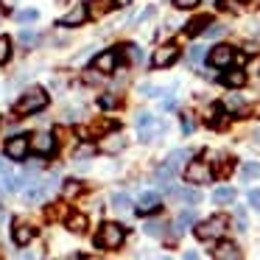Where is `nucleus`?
Listing matches in <instances>:
<instances>
[{"label": "nucleus", "instance_id": "obj_1", "mask_svg": "<svg viewBox=\"0 0 260 260\" xmlns=\"http://www.w3.org/2000/svg\"><path fill=\"white\" fill-rule=\"evenodd\" d=\"M48 101H51V98H48L45 87H28V90L17 98L14 112L17 115H34V112H40V109H45Z\"/></svg>", "mask_w": 260, "mask_h": 260}, {"label": "nucleus", "instance_id": "obj_2", "mask_svg": "<svg viewBox=\"0 0 260 260\" xmlns=\"http://www.w3.org/2000/svg\"><path fill=\"white\" fill-rule=\"evenodd\" d=\"M123 241H126V230L120 224H115V221H104L98 235H95L98 249H120Z\"/></svg>", "mask_w": 260, "mask_h": 260}, {"label": "nucleus", "instance_id": "obj_3", "mask_svg": "<svg viewBox=\"0 0 260 260\" xmlns=\"http://www.w3.org/2000/svg\"><path fill=\"white\" fill-rule=\"evenodd\" d=\"M137 132H140L143 143H151V140H157V137L165 135V120L154 118L151 112H140L137 115Z\"/></svg>", "mask_w": 260, "mask_h": 260}, {"label": "nucleus", "instance_id": "obj_4", "mask_svg": "<svg viewBox=\"0 0 260 260\" xmlns=\"http://www.w3.org/2000/svg\"><path fill=\"white\" fill-rule=\"evenodd\" d=\"M226 226H230L226 215H213V218L196 224V230H193V232H196L199 241H215V238H221L226 232Z\"/></svg>", "mask_w": 260, "mask_h": 260}, {"label": "nucleus", "instance_id": "obj_5", "mask_svg": "<svg viewBox=\"0 0 260 260\" xmlns=\"http://www.w3.org/2000/svg\"><path fill=\"white\" fill-rule=\"evenodd\" d=\"M53 185H56V182H53L51 176H48V179H37V176H34L31 185L23 187V199H25V202H31V204H37V202H42V199L51 193Z\"/></svg>", "mask_w": 260, "mask_h": 260}, {"label": "nucleus", "instance_id": "obj_6", "mask_svg": "<svg viewBox=\"0 0 260 260\" xmlns=\"http://www.w3.org/2000/svg\"><path fill=\"white\" fill-rule=\"evenodd\" d=\"M185 179L190 182V185H207V182L213 179V171H210L207 162L193 159V162H187V168H185Z\"/></svg>", "mask_w": 260, "mask_h": 260}, {"label": "nucleus", "instance_id": "obj_7", "mask_svg": "<svg viewBox=\"0 0 260 260\" xmlns=\"http://www.w3.org/2000/svg\"><path fill=\"white\" fill-rule=\"evenodd\" d=\"M28 146H31V151L40 154V157H48V154H53V148H56L53 132H34V135L28 137Z\"/></svg>", "mask_w": 260, "mask_h": 260}, {"label": "nucleus", "instance_id": "obj_8", "mask_svg": "<svg viewBox=\"0 0 260 260\" xmlns=\"http://www.w3.org/2000/svg\"><path fill=\"white\" fill-rule=\"evenodd\" d=\"M232 62H235V51H232L230 45H215L213 51L207 53V64L215 70H226Z\"/></svg>", "mask_w": 260, "mask_h": 260}, {"label": "nucleus", "instance_id": "obj_9", "mask_svg": "<svg viewBox=\"0 0 260 260\" xmlns=\"http://www.w3.org/2000/svg\"><path fill=\"white\" fill-rule=\"evenodd\" d=\"M31 146H28V137L25 135H17V137H9L6 140V157L14 159V162H23L28 157Z\"/></svg>", "mask_w": 260, "mask_h": 260}, {"label": "nucleus", "instance_id": "obj_10", "mask_svg": "<svg viewBox=\"0 0 260 260\" xmlns=\"http://www.w3.org/2000/svg\"><path fill=\"white\" fill-rule=\"evenodd\" d=\"M176 59H179V48H176L174 42H168V45H159L157 51H154L151 64H154V68H171Z\"/></svg>", "mask_w": 260, "mask_h": 260}, {"label": "nucleus", "instance_id": "obj_11", "mask_svg": "<svg viewBox=\"0 0 260 260\" xmlns=\"http://www.w3.org/2000/svg\"><path fill=\"white\" fill-rule=\"evenodd\" d=\"M159 207H162V199H159V193H154V190L143 193V196L137 199V204H135V210H137V213H140V215L157 213Z\"/></svg>", "mask_w": 260, "mask_h": 260}, {"label": "nucleus", "instance_id": "obj_12", "mask_svg": "<svg viewBox=\"0 0 260 260\" xmlns=\"http://www.w3.org/2000/svg\"><path fill=\"white\" fill-rule=\"evenodd\" d=\"M98 148H101L104 154H118V151H123V148H126V137L120 135V132H109V135L101 137Z\"/></svg>", "mask_w": 260, "mask_h": 260}, {"label": "nucleus", "instance_id": "obj_13", "mask_svg": "<svg viewBox=\"0 0 260 260\" xmlns=\"http://www.w3.org/2000/svg\"><path fill=\"white\" fill-rule=\"evenodd\" d=\"M92 68L98 73H112L118 68V51H101L95 59H92Z\"/></svg>", "mask_w": 260, "mask_h": 260}, {"label": "nucleus", "instance_id": "obj_14", "mask_svg": "<svg viewBox=\"0 0 260 260\" xmlns=\"http://www.w3.org/2000/svg\"><path fill=\"white\" fill-rule=\"evenodd\" d=\"M34 235H37V230H34L31 224L14 221V226H12V238H14V243H17V246H28V243L34 241Z\"/></svg>", "mask_w": 260, "mask_h": 260}, {"label": "nucleus", "instance_id": "obj_15", "mask_svg": "<svg viewBox=\"0 0 260 260\" xmlns=\"http://www.w3.org/2000/svg\"><path fill=\"white\" fill-rule=\"evenodd\" d=\"M84 20H87V3H76V6L62 17V25H68V28H76V25H81Z\"/></svg>", "mask_w": 260, "mask_h": 260}, {"label": "nucleus", "instance_id": "obj_16", "mask_svg": "<svg viewBox=\"0 0 260 260\" xmlns=\"http://www.w3.org/2000/svg\"><path fill=\"white\" fill-rule=\"evenodd\" d=\"M213 257L215 260H241V249H238L232 241H221L218 246H215Z\"/></svg>", "mask_w": 260, "mask_h": 260}, {"label": "nucleus", "instance_id": "obj_17", "mask_svg": "<svg viewBox=\"0 0 260 260\" xmlns=\"http://www.w3.org/2000/svg\"><path fill=\"white\" fill-rule=\"evenodd\" d=\"M171 193H174V199L182 204H199L202 202V193L193 190V187H171Z\"/></svg>", "mask_w": 260, "mask_h": 260}, {"label": "nucleus", "instance_id": "obj_18", "mask_svg": "<svg viewBox=\"0 0 260 260\" xmlns=\"http://www.w3.org/2000/svg\"><path fill=\"white\" fill-rule=\"evenodd\" d=\"M224 84H226V87H232V90L243 87V84H246V70H241V68H230V70L224 73Z\"/></svg>", "mask_w": 260, "mask_h": 260}, {"label": "nucleus", "instance_id": "obj_19", "mask_svg": "<svg viewBox=\"0 0 260 260\" xmlns=\"http://www.w3.org/2000/svg\"><path fill=\"white\" fill-rule=\"evenodd\" d=\"M112 6H115V0H90L87 3V17H104Z\"/></svg>", "mask_w": 260, "mask_h": 260}, {"label": "nucleus", "instance_id": "obj_20", "mask_svg": "<svg viewBox=\"0 0 260 260\" xmlns=\"http://www.w3.org/2000/svg\"><path fill=\"white\" fill-rule=\"evenodd\" d=\"M221 107H224V112H243V107H246V101H243L241 92H230V95L221 101Z\"/></svg>", "mask_w": 260, "mask_h": 260}, {"label": "nucleus", "instance_id": "obj_21", "mask_svg": "<svg viewBox=\"0 0 260 260\" xmlns=\"http://www.w3.org/2000/svg\"><path fill=\"white\" fill-rule=\"evenodd\" d=\"M154 182H157L159 187H165V190H171V185H174V171L162 162L157 171H154Z\"/></svg>", "mask_w": 260, "mask_h": 260}, {"label": "nucleus", "instance_id": "obj_22", "mask_svg": "<svg viewBox=\"0 0 260 260\" xmlns=\"http://www.w3.org/2000/svg\"><path fill=\"white\" fill-rule=\"evenodd\" d=\"M213 202L215 204H232V202H235V187H230V185L215 187V190H213Z\"/></svg>", "mask_w": 260, "mask_h": 260}, {"label": "nucleus", "instance_id": "obj_23", "mask_svg": "<svg viewBox=\"0 0 260 260\" xmlns=\"http://www.w3.org/2000/svg\"><path fill=\"white\" fill-rule=\"evenodd\" d=\"M193 221H196V213H193V210L179 213V215H176V221H174V232H176V235H182L187 226H193Z\"/></svg>", "mask_w": 260, "mask_h": 260}, {"label": "nucleus", "instance_id": "obj_24", "mask_svg": "<svg viewBox=\"0 0 260 260\" xmlns=\"http://www.w3.org/2000/svg\"><path fill=\"white\" fill-rule=\"evenodd\" d=\"M0 179H3L6 190H17V179H14V174H12V165H9V159H0Z\"/></svg>", "mask_w": 260, "mask_h": 260}, {"label": "nucleus", "instance_id": "obj_25", "mask_svg": "<svg viewBox=\"0 0 260 260\" xmlns=\"http://www.w3.org/2000/svg\"><path fill=\"white\" fill-rule=\"evenodd\" d=\"M81 193H84V182H79V179H68L62 185V196L64 199H79Z\"/></svg>", "mask_w": 260, "mask_h": 260}, {"label": "nucleus", "instance_id": "obj_26", "mask_svg": "<svg viewBox=\"0 0 260 260\" xmlns=\"http://www.w3.org/2000/svg\"><path fill=\"white\" fill-rule=\"evenodd\" d=\"M185 159H187V151H185V148H176V151H171V154H168L165 165H168V168L176 174V171H179L182 165H185Z\"/></svg>", "mask_w": 260, "mask_h": 260}, {"label": "nucleus", "instance_id": "obj_27", "mask_svg": "<svg viewBox=\"0 0 260 260\" xmlns=\"http://www.w3.org/2000/svg\"><path fill=\"white\" fill-rule=\"evenodd\" d=\"M64 224H68L70 232H84V230H87V215H84V213H70Z\"/></svg>", "mask_w": 260, "mask_h": 260}, {"label": "nucleus", "instance_id": "obj_28", "mask_svg": "<svg viewBox=\"0 0 260 260\" xmlns=\"http://www.w3.org/2000/svg\"><path fill=\"white\" fill-rule=\"evenodd\" d=\"M207 25H210V17H196V20H190V23H187L185 34L187 37H196V34H202V31H207Z\"/></svg>", "mask_w": 260, "mask_h": 260}, {"label": "nucleus", "instance_id": "obj_29", "mask_svg": "<svg viewBox=\"0 0 260 260\" xmlns=\"http://www.w3.org/2000/svg\"><path fill=\"white\" fill-rule=\"evenodd\" d=\"M257 174H260V165H257V162H243V165H241V179H243V182L257 179Z\"/></svg>", "mask_w": 260, "mask_h": 260}, {"label": "nucleus", "instance_id": "obj_30", "mask_svg": "<svg viewBox=\"0 0 260 260\" xmlns=\"http://www.w3.org/2000/svg\"><path fill=\"white\" fill-rule=\"evenodd\" d=\"M40 20V12L37 9H20L17 12V23H23V25H31V23H37Z\"/></svg>", "mask_w": 260, "mask_h": 260}, {"label": "nucleus", "instance_id": "obj_31", "mask_svg": "<svg viewBox=\"0 0 260 260\" xmlns=\"http://www.w3.org/2000/svg\"><path fill=\"white\" fill-rule=\"evenodd\" d=\"M112 207L118 210V213H126V210H132V199L126 196V193H115V196H112Z\"/></svg>", "mask_w": 260, "mask_h": 260}, {"label": "nucleus", "instance_id": "obj_32", "mask_svg": "<svg viewBox=\"0 0 260 260\" xmlns=\"http://www.w3.org/2000/svg\"><path fill=\"white\" fill-rule=\"evenodd\" d=\"M123 56L129 59V64H140V62H143V51H140L137 45H132V42L123 48Z\"/></svg>", "mask_w": 260, "mask_h": 260}, {"label": "nucleus", "instance_id": "obj_33", "mask_svg": "<svg viewBox=\"0 0 260 260\" xmlns=\"http://www.w3.org/2000/svg\"><path fill=\"white\" fill-rule=\"evenodd\" d=\"M9 56H12V40L9 37H0V64L9 62Z\"/></svg>", "mask_w": 260, "mask_h": 260}, {"label": "nucleus", "instance_id": "obj_34", "mask_svg": "<svg viewBox=\"0 0 260 260\" xmlns=\"http://www.w3.org/2000/svg\"><path fill=\"white\" fill-rule=\"evenodd\" d=\"M143 230H146V235H162V232H165V224H162V221H148Z\"/></svg>", "mask_w": 260, "mask_h": 260}, {"label": "nucleus", "instance_id": "obj_35", "mask_svg": "<svg viewBox=\"0 0 260 260\" xmlns=\"http://www.w3.org/2000/svg\"><path fill=\"white\" fill-rule=\"evenodd\" d=\"M140 92H143V95H148V98H159V95H165V90H162V87H157V84H143L140 87Z\"/></svg>", "mask_w": 260, "mask_h": 260}, {"label": "nucleus", "instance_id": "obj_36", "mask_svg": "<svg viewBox=\"0 0 260 260\" xmlns=\"http://www.w3.org/2000/svg\"><path fill=\"white\" fill-rule=\"evenodd\" d=\"M92 154H95V146H90V143L76 148V159H87V157H92Z\"/></svg>", "mask_w": 260, "mask_h": 260}, {"label": "nucleus", "instance_id": "obj_37", "mask_svg": "<svg viewBox=\"0 0 260 260\" xmlns=\"http://www.w3.org/2000/svg\"><path fill=\"white\" fill-rule=\"evenodd\" d=\"M20 45H23V48H34V45H37V34L23 31V34H20Z\"/></svg>", "mask_w": 260, "mask_h": 260}, {"label": "nucleus", "instance_id": "obj_38", "mask_svg": "<svg viewBox=\"0 0 260 260\" xmlns=\"http://www.w3.org/2000/svg\"><path fill=\"white\" fill-rule=\"evenodd\" d=\"M202 56H204V45H202V42H199V45H193L190 51H187V59H190V62H199Z\"/></svg>", "mask_w": 260, "mask_h": 260}, {"label": "nucleus", "instance_id": "obj_39", "mask_svg": "<svg viewBox=\"0 0 260 260\" xmlns=\"http://www.w3.org/2000/svg\"><path fill=\"white\" fill-rule=\"evenodd\" d=\"M45 215H48V218H59V215H64V204H51V207H48L45 210Z\"/></svg>", "mask_w": 260, "mask_h": 260}, {"label": "nucleus", "instance_id": "obj_40", "mask_svg": "<svg viewBox=\"0 0 260 260\" xmlns=\"http://www.w3.org/2000/svg\"><path fill=\"white\" fill-rule=\"evenodd\" d=\"M174 6L182 9V12H190V9L199 6V0H174Z\"/></svg>", "mask_w": 260, "mask_h": 260}, {"label": "nucleus", "instance_id": "obj_41", "mask_svg": "<svg viewBox=\"0 0 260 260\" xmlns=\"http://www.w3.org/2000/svg\"><path fill=\"white\" fill-rule=\"evenodd\" d=\"M154 12H157V9H154V6L143 9V14H140V17H137V23H146V20H151V17H154Z\"/></svg>", "mask_w": 260, "mask_h": 260}, {"label": "nucleus", "instance_id": "obj_42", "mask_svg": "<svg viewBox=\"0 0 260 260\" xmlns=\"http://www.w3.org/2000/svg\"><path fill=\"white\" fill-rule=\"evenodd\" d=\"M98 104H101V107H115L118 98H115V95H101V98H98Z\"/></svg>", "mask_w": 260, "mask_h": 260}, {"label": "nucleus", "instance_id": "obj_43", "mask_svg": "<svg viewBox=\"0 0 260 260\" xmlns=\"http://www.w3.org/2000/svg\"><path fill=\"white\" fill-rule=\"evenodd\" d=\"M249 204H252L254 210H260V190H252V193H249Z\"/></svg>", "mask_w": 260, "mask_h": 260}, {"label": "nucleus", "instance_id": "obj_44", "mask_svg": "<svg viewBox=\"0 0 260 260\" xmlns=\"http://www.w3.org/2000/svg\"><path fill=\"white\" fill-rule=\"evenodd\" d=\"M224 34V25H207V37H221Z\"/></svg>", "mask_w": 260, "mask_h": 260}, {"label": "nucleus", "instance_id": "obj_45", "mask_svg": "<svg viewBox=\"0 0 260 260\" xmlns=\"http://www.w3.org/2000/svg\"><path fill=\"white\" fill-rule=\"evenodd\" d=\"M182 129H185V135H190V132H193V120L187 118V115L182 118Z\"/></svg>", "mask_w": 260, "mask_h": 260}, {"label": "nucleus", "instance_id": "obj_46", "mask_svg": "<svg viewBox=\"0 0 260 260\" xmlns=\"http://www.w3.org/2000/svg\"><path fill=\"white\" fill-rule=\"evenodd\" d=\"M235 218H238V226L243 230V226H246V215H243V210H238V213H235Z\"/></svg>", "mask_w": 260, "mask_h": 260}, {"label": "nucleus", "instance_id": "obj_47", "mask_svg": "<svg viewBox=\"0 0 260 260\" xmlns=\"http://www.w3.org/2000/svg\"><path fill=\"white\" fill-rule=\"evenodd\" d=\"M62 260H84V254H79V252H73V254H64Z\"/></svg>", "mask_w": 260, "mask_h": 260}, {"label": "nucleus", "instance_id": "obj_48", "mask_svg": "<svg viewBox=\"0 0 260 260\" xmlns=\"http://www.w3.org/2000/svg\"><path fill=\"white\" fill-rule=\"evenodd\" d=\"M185 260H199V254L196 252H185Z\"/></svg>", "mask_w": 260, "mask_h": 260}, {"label": "nucleus", "instance_id": "obj_49", "mask_svg": "<svg viewBox=\"0 0 260 260\" xmlns=\"http://www.w3.org/2000/svg\"><path fill=\"white\" fill-rule=\"evenodd\" d=\"M115 3H118V6H129L132 0H115Z\"/></svg>", "mask_w": 260, "mask_h": 260}, {"label": "nucleus", "instance_id": "obj_50", "mask_svg": "<svg viewBox=\"0 0 260 260\" xmlns=\"http://www.w3.org/2000/svg\"><path fill=\"white\" fill-rule=\"evenodd\" d=\"M159 260H171V257H159Z\"/></svg>", "mask_w": 260, "mask_h": 260}, {"label": "nucleus", "instance_id": "obj_51", "mask_svg": "<svg viewBox=\"0 0 260 260\" xmlns=\"http://www.w3.org/2000/svg\"><path fill=\"white\" fill-rule=\"evenodd\" d=\"M0 196H3V190H0Z\"/></svg>", "mask_w": 260, "mask_h": 260}]
</instances>
